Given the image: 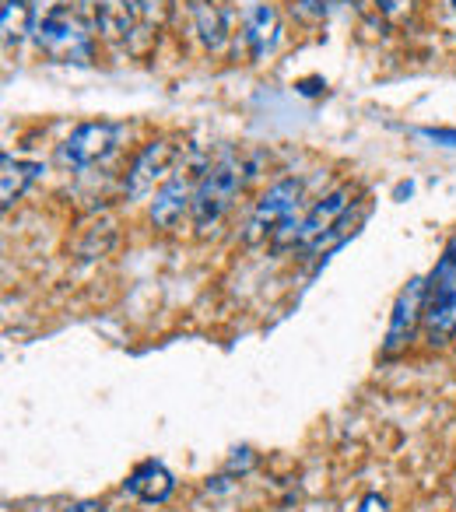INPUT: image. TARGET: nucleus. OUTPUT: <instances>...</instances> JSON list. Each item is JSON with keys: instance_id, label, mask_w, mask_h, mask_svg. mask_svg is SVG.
I'll return each mask as SVG.
<instances>
[{"instance_id": "aec40b11", "label": "nucleus", "mask_w": 456, "mask_h": 512, "mask_svg": "<svg viewBox=\"0 0 456 512\" xmlns=\"http://www.w3.org/2000/svg\"><path fill=\"white\" fill-rule=\"evenodd\" d=\"M64 512H106V509H102V502H95V498H81V502L67 505Z\"/></svg>"}, {"instance_id": "6ab92c4d", "label": "nucleus", "mask_w": 456, "mask_h": 512, "mask_svg": "<svg viewBox=\"0 0 456 512\" xmlns=\"http://www.w3.org/2000/svg\"><path fill=\"white\" fill-rule=\"evenodd\" d=\"M358 512H390V502H386L383 495H376V491H372V495H365V498H362Z\"/></svg>"}, {"instance_id": "9d476101", "label": "nucleus", "mask_w": 456, "mask_h": 512, "mask_svg": "<svg viewBox=\"0 0 456 512\" xmlns=\"http://www.w3.org/2000/svg\"><path fill=\"white\" fill-rule=\"evenodd\" d=\"M243 39L250 46V57L253 60H264L267 53H274L281 39V18L274 11V4H250L243 15Z\"/></svg>"}, {"instance_id": "2eb2a0df", "label": "nucleus", "mask_w": 456, "mask_h": 512, "mask_svg": "<svg viewBox=\"0 0 456 512\" xmlns=\"http://www.w3.org/2000/svg\"><path fill=\"white\" fill-rule=\"evenodd\" d=\"M36 4L32 0H4V8H0V29H4V43L18 46L25 36L36 32Z\"/></svg>"}, {"instance_id": "412c9836", "label": "nucleus", "mask_w": 456, "mask_h": 512, "mask_svg": "<svg viewBox=\"0 0 456 512\" xmlns=\"http://www.w3.org/2000/svg\"><path fill=\"white\" fill-rule=\"evenodd\" d=\"M246 467H253L250 449H236V456H232V470H246Z\"/></svg>"}, {"instance_id": "ddd939ff", "label": "nucleus", "mask_w": 456, "mask_h": 512, "mask_svg": "<svg viewBox=\"0 0 456 512\" xmlns=\"http://www.w3.org/2000/svg\"><path fill=\"white\" fill-rule=\"evenodd\" d=\"M39 176H43V162L4 155V162H0V207L8 211L11 204H18Z\"/></svg>"}, {"instance_id": "4be33fe9", "label": "nucleus", "mask_w": 456, "mask_h": 512, "mask_svg": "<svg viewBox=\"0 0 456 512\" xmlns=\"http://www.w3.org/2000/svg\"><path fill=\"white\" fill-rule=\"evenodd\" d=\"M449 4H453V11H456V0H449Z\"/></svg>"}, {"instance_id": "39448f33", "label": "nucleus", "mask_w": 456, "mask_h": 512, "mask_svg": "<svg viewBox=\"0 0 456 512\" xmlns=\"http://www.w3.org/2000/svg\"><path fill=\"white\" fill-rule=\"evenodd\" d=\"M179 155H183V144L172 141V137H158V141L144 144L137 151V158L130 162L127 169V179H123V190H127L130 200H144L155 186L169 183L176 176V165H179Z\"/></svg>"}, {"instance_id": "1a4fd4ad", "label": "nucleus", "mask_w": 456, "mask_h": 512, "mask_svg": "<svg viewBox=\"0 0 456 512\" xmlns=\"http://www.w3.org/2000/svg\"><path fill=\"white\" fill-rule=\"evenodd\" d=\"M193 190H197V183H193V176L186 169H179L169 183L158 186L155 200H151V211H148L151 225L162 228V232H172V228L183 221V214L193 207Z\"/></svg>"}, {"instance_id": "9b49d317", "label": "nucleus", "mask_w": 456, "mask_h": 512, "mask_svg": "<svg viewBox=\"0 0 456 512\" xmlns=\"http://www.w3.org/2000/svg\"><path fill=\"white\" fill-rule=\"evenodd\" d=\"M183 4L193 18V29H197L200 46L211 50V53L225 50V43H228L232 32H228V11L221 8L218 0H183Z\"/></svg>"}, {"instance_id": "f03ea898", "label": "nucleus", "mask_w": 456, "mask_h": 512, "mask_svg": "<svg viewBox=\"0 0 456 512\" xmlns=\"http://www.w3.org/2000/svg\"><path fill=\"white\" fill-rule=\"evenodd\" d=\"M32 39H36L39 53H46L57 64H88L95 53L92 25L78 11L67 8V4H57L46 15H39Z\"/></svg>"}, {"instance_id": "f3484780", "label": "nucleus", "mask_w": 456, "mask_h": 512, "mask_svg": "<svg viewBox=\"0 0 456 512\" xmlns=\"http://www.w3.org/2000/svg\"><path fill=\"white\" fill-rule=\"evenodd\" d=\"M376 8H379V15L390 18V22H404L414 11V0H376Z\"/></svg>"}, {"instance_id": "20e7f679", "label": "nucleus", "mask_w": 456, "mask_h": 512, "mask_svg": "<svg viewBox=\"0 0 456 512\" xmlns=\"http://www.w3.org/2000/svg\"><path fill=\"white\" fill-rule=\"evenodd\" d=\"M351 197H355L351 186H337V190H330L327 197H320L313 207H309L306 218H299V221H292V225L281 228V232L274 235V242H278V246L313 249L316 242H323L337 225H341V218L348 214V207L355 204Z\"/></svg>"}, {"instance_id": "6e6552de", "label": "nucleus", "mask_w": 456, "mask_h": 512, "mask_svg": "<svg viewBox=\"0 0 456 512\" xmlns=\"http://www.w3.org/2000/svg\"><path fill=\"white\" fill-rule=\"evenodd\" d=\"M85 22L92 25V32L102 43L123 46L134 39L137 32V11L134 0H81Z\"/></svg>"}, {"instance_id": "dca6fc26", "label": "nucleus", "mask_w": 456, "mask_h": 512, "mask_svg": "<svg viewBox=\"0 0 456 512\" xmlns=\"http://www.w3.org/2000/svg\"><path fill=\"white\" fill-rule=\"evenodd\" d=\"M176 0H134V11H137V22L148 25V29H162L169 22V11Z\"/></svg>"}, {"instance_id": "4468645a", "label": "nucleus", "mask_w": 456, "mask_h": 512, "mask_svg": "<svg viewBox=\"0 0 456 512\" xmlns=\"http://www.w3.org/2000/svg\"><path fill=\"white\" fill-rule=\"evenodd\" d=\"M432 306H456V235L425 278V309Z\"/></svg>"}, {"instance_id": "f8f14e48", "label": "nucleus", "mask_w": 456, "mask_h": 512, "mask_svg": "<svg viewBox=\"0 0 456 512\" xmlns=\"http://www.w3.org/2000/svg\"><path fill=\"white\" fill-rule=\"evenodd\" d=\"M127 491L134 498L148 505H162L165 498L176 491V477L169 474V467L158 460H144L141 467H134V474L127 477Z\"/></svg>"}, {"instance_id": "423d86ee", "label": "nucleus", "mask_w": 456, "mask_h": 512, "mask_svg": "<svg viewBox=\"0 0 456 512\" xmlns=\"http://www.w3.org/2000/svg\"><path fill=\"white\" fill-rule=\"evenodd\" d=\"M123 130L109 120H95V123H81L74 127L64 141L57 144V162L64 169H88V165L102 162L116 151Z\"/></svg>"}, {"instance_id": "f257e3e1", "label": "nucleus", "mask_w": 456, "mask_h": 512, "mask_svg": "<svg viewBox=\"0 0 456 512\" xmlns=\"http://www.w3.org/2000/svg\"><path fill=\"white\" fill-rule=\"evenodd\" d=\"M246 162L239 155H225L218 158L214 165H207L197 179V190H193V207H190V218L197 235H207L221 225L232 204H236L239 190L246 183Z\"/></svg>"}, {"instance_id": "a211bd4d", "label": "nucleus", "mask_w": 456, "mask_h": 512, "mask_svg": "<svg viewBox=\"0 0 456 512\" xmlns=\"http://www.w3.org/2000/svg\"><path fill=\"white\" fill-rule=\"evenodd\" d=\"M418 137H425V141H432V144H446V148H456V130H432V127H425V130H418Z\"/></svg>"}, {"instance_id": "0eeeda50", "label": "nucleus", "mask_w": 456, "mask_h": 512, "mask_svg": "<svg viewBox=\"0 0 456 512\" xmlns=\"http://www.w3.org/2000/svg\"><path fill=\"white\" fill-rule=\"evenodd\" d=\"M425 320V278H411L407 288L397 295L390 313V327H386V341H383V355H397L411 344L418 323Z\"/></svg>"}, {"instance_id": "7ed1b4c3", "label": "nucleus", "mask_w": 456, "mask_h": 512, "mask_svg": "<svg viewBox=\"0 0 456 512\" xmlns=\"http://www.w3.org/2000/svg\"><path fill=\"white\" fill-rule=\"evenodd\" d=\"M302 190H306V186H302V179H295V176H285L274 186H267V190L260 193L257 204H253L243 242L257 246V242L274 239L285 225H292L295 211H299V204H302Z\"/></svg>"}]
</instances>
